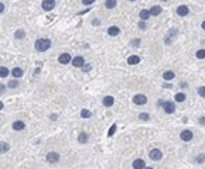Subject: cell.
I'll return each mask as SVG.
<instances>
[{
    "mask_svg": "<svg viewBox=\"0 0 205 169\" xmlns=\"http://www.w3.org/2000/svg\"><path fill=\"white\" fill-rule=\"evenodd\" d=\"M3 11H4V4H3V3H0V14H1Z\"/></svg>",
    "mask_w": 205,
    "mask_h": 169,
    "instance_id": "cell-37",
    "label": "cell"
},
{
    "mask_svg": "<svg viewBox=\"0 0 205 169\" xmlns=\"http://www.w3.org/2000/svg\"><path fill=\"white\" fill-rule=\"evenodd\" d=\"M45 159H47L48 164H57L60 161V155H58V152H48Z\"/></svg>",
    "mask_w": 205,
    "mask_h": 169,
    "instance_id": "cell-3",
    "label": "cell"
},
{
    "mask_svg": "<svg viewBox=\"0 0 205 169\" xmlns=\"http://www.w3.org/2000/svg\"><path fill=\"white\" fill-rule=\"evenodd\" d=\"M199 123H201V124H205V117H201V120H199Z\"/></svg>",
    "mask_w": 205,
    "mask_h": 169,
    "instance_id": "cell-39",
    "label": "cell"
},
{
    "mask_svg": "<svg viewBox=\"0 0 205 169\" xmlns=\"http://www.w3.org/2000/svg\"><path fill=\"white\" fill-rule=\"evenodd\" d=\"M190 13V10H188V7L187 6H178V9H177V14L180 16V17H185L187 14Z\"/></svg>",
    "mask_w": 205,
    "mask_h": 169,
    "instance_id": "cell-12",
    "label": "cell"
},
{
    "mask_svg": "<svg viewBox=\"0 0 205 169\" xmlns=\"http://www.w3.org/2000/svg\"><path fill=\"white\" fill-rule=\"evenodd\" d=\"M116 128H118V127H116V124H113V126L110 127V130H109V133H108V137H112V135L115 134V131H116Z\"/></svg>",
    "mask_w": 205,
    "mask_h": 169,
    "instance_id": "cell-29",
    "label": "cell"
},
{
    "mask_svg": "<svg viewBox=\"0 0 205 169\" xmlns=\"http://www.w3.org/2000/svg\"><path fill=\"white\" fill-rule=\"evenodd\" d=\"M41 7H43V10H45V11H51L55 7V0H43Z\"/></svg>",
    "mask_w": 205,
    "mask_h": 169,
    "instance_id": "cell-2",
    "label": "cell"
},
{
    "mask_svg": "<svg viewBox=\"0 0 205 169\" xmlns=\"http://www.w3.org/2000/svg\"><path fill=\"white\" fill-rule=\"evenodd\" d=\"M198 95L205 97V86H201V87H198Z\"/></svg>",
    "mask_w": 205,
    "mask_h": 169,
    "instance_id": "cell-31",
    "label": "cell"
},
{
    "mask_svg": "<svg viewBox=\"0 0 205 169\" xmlns=\"http://www.w3.org/2000/svg\"><path fill=\"white\" fill-rule=\"evenodd\" d=\"M10 151V145L7 144V142H0V154H6V152H9Z\"/></svg>",
    "mask_w": 205,
    "mask_h": 169,
    "instance_id": "cell-17",
    "label": "cell"
},
{
    "mask_svg": "<svg viewBox=\"0 0 205 169\" xmlns=\"http://www.w3.org/2000/svg\"><path fill=\"white\" fill-rule=\"evenodd\" d=\"M51 120H57V114H53V116H51Z\"/></svg>",
    "mask_w": 205,
    "mask_h": 169,
    "instance_id": "cell-41",
    "label": "cell"
},
{
    "mask_svg": "<svg viewBox=\"0 0 205 169\" xmlns=\"http://www.w3.org/2000/svg\"><path fill=\"white\" fill-rule=\"evenodd\" d=\"M163 107H164V111H166L167 114H171V113L175 111V104H174L173 102H166Z\"/></svg>",
    "mask_w": 205,
    "mask_h": 169,
    "instance_id": "cell-8",
    "label": "cell"
},
{
    "mask_svg": "<svg viewBox=\"0 0 205 169\" xmlns=\"http://www.w3.org/2000/svg\"><path fill=\"white\" fill-rule=\"evenodd\" d=\"M149 157H150L153 161H160L161 159V157H163V152L160 151V149H151L150 152H149Z\"/></svg>",
    "mask_w": 205,
    "mask_h": 169,
    "instance_id": "cell-5",
    "label": "cell"
},
{
    "mask_svg": "<svg viewBox=\"0 0 205 169\" xmlns=\"http://www.w3.org/2000/svg\"><path fill=\"white\" fill-rule=\"evenodd\" d=\"M130 1H134V0H130Z\"/></svg>",
    "mask_w": 205,
    "mask_h": 169,
    "instance_id": "cell-46",
    "label": "cell"
},
{
    "mask_svg": "<svg viewBox=\"0 0 205 169\" xmlns=\"http://www.w3.org/2000/svg\"><path fill=\"white\" fill-rule=\"evenodd\" d=\"M72 65H74L75 68H82V66L85 65V59H84L82 56H75V58L72 59Z\"/></svg>",
    "mask_w": 205,
    "mask_h": 169,
    "instance_id": "cell-9",
    "label": "cell"
},
{
    "mask_svg": "<svg viewBox=\"0 0 205 169\" xmlns=\"http://www.w3.org/2000/svg\"><path fill=\"white\" fill-rule=\"evenodd\" d=\"M133 102H134V104H137V106L146 104V103H147V97L144 95H136L133 97Z\"/></svg>",
    "mask_w": 205,
    "mask_h": 169,
    "instance_id": "cell-7",
    "label": "cell"
},
{
    "mask_svg": "<svg viewBox=\"0 0 205 169\" xmlns=\"http://www.w3.org/2000/svg\"><path fill=\"white\" fill-rule=\"evenodd\" d=\"M95 0H82V3L85 4V6H89V4H92Z\"/></svg>",
    "mask_w": 205,
    "mask_h": 169,
    "instance_id": "cell-33",
    "label": "cell"
},
{
    "mask_svg": "<svg viewBox=\"0 0 205 169\" xmlns=\"http://www.w3.org/2000/svg\"><path fill=\"white\" fill-rule=\"evenodd\" d=\"M201 27H202V28H204V30H205V21H204V23H202V24H201Z\"/></svg>",
    "mask_w": 205,
    "mask_h": 169,
    "instance_id": "cell-43",
    "label": "cell"
},
{
    "mask_svg": "<svg viewBox=\"0 0 205 169\" xmlns=\"http://www.w3.org/2000/svg\"><path fill=\"white\" fill-rule=\"evenodd\" d=\"M50 47H51V41H50L48 38H38V40L35 41V44H34V48H35V51H38V52L47 51Z\"/></svg>",
    "mask_w": 205,
    "mask_h": 169,
    "instance_id": "cell-1",
    "label": "cell"
},
{
    "mask_svg": "<svg viewBox=\"0 0 205 169\" xmlns=\"http://www.w3.org/2000/svg\"><path fill=\"white\" fill-rule=\"evenodd\" d=\"M7 86H9V87H10V89H16V87H17V86H19V82H17V80H16V79H11L10 82H9V83H7Z\"/></svg>",
    "mask_w": 205,
    "mask_h": 169,
    "instance_id": "cell-26",
    "label": "cell"
},
{
    "mask_svg": "<svg viewBox=\"0 0 205 169\" xmlns=\"http://www.w3.org/2000/svg\"><path fill=\"white\" fill-rule=\"evenodd\" d=\"M116 0H106L105 1V6H106V9H115L116 7Z\"/></svg>",
    "mask_w": 205,
    "mask_h": 169,
    "instance_id": "cell-24",
    "label": "cell"
},
{
    "mask_svg": "<svg viewBox=\"0 0 205 169\" xmlns=\"http://www.w3.org/2000/svg\"><path fill=\"white\" fill-rule=\"evenodd\" d=\"M180 138L183 139V141H191L193 139V131L191 130H183L181 131V134H180Z\"/></svg>",
    "mask_w": 205,
    "mask_h": 169,
    "instance_id": "cell-6",
    "label": "cell"
},
{
    "mask_svg": "<svg viewBox=\"0 0 205 169\" xmlns=\"http://www.w3.org/2000/svg\"><path fill=\"white\" fill-rule=\"evenodd\" d=\"M150 10H141L140 13H139V17L141 19V21H146L149 17H150Z\"/></svg>",
    "mask_w": 205,
    "mask_h": 169,
    "instance_id": "cell-18",
    "label": "cell"
},
{
    "mask_svg": "<svg viewBox=\"0 0 205 169\" xmlns=\"http://www.w3.org/2000/svg\"><path fill=\"white\" fill-rule=\"evenodd\" d=\"M197 58H198V59H204V58H205V49H199V51H197Z\"/></svg>",
    "mask_w": 205,
    "mask_h": 169,
    "instance_id": "cell-28",
    "label": "cell"
},
{
    "mask_svg": "<svg viewBox=\"0 0 205 169\" xmlns=\"http://www.w3.org/2000/svg\"><path fill=\"white\" fill-rule=\"evenodd\" d=\"M88 138H89V135H88L87 133H81L79 137H78V139H79L81 144H85V142H88Z\"/></svg>",
    "mask_w": 205,
    "mask_h": 169,
    "instance_id": "cell-23",
    "label": "cell"
},
{
    "mask_svg": "<svg viewBox=\"0 0 205 169\" xmlns=\"http://www.w3.org/2000/svg\"><path fill=\"white\" fill-rule=\"evenodd\" d=\"M13 130L14 131H23L24 128H26V124H24V121H21V120H17V121H14L13 123Z\"/></svg>",
    "mask_w": 205,
    "mask_h": 169,
    "instance_id": "cell-10",
    "label": "cell"
},
{
    "mask_svg": "<svg viewBox=\"0 0 205 169\" xmlns=\"http://www.w3.org/2000/svg\"><path fill=\"white\" fill-rule=\"evenodd\" d=\"M163 1H167V0H163Z\"/></svg>",
    "mask_w": 205,
    "mask_h": 169,
    "instance_id": "cell-45",
    "label": "cell"
},
{
    "mask_svg": "<svg viewBox=\"0 0 205 169\" xmlns=\"http://www.w3.org/2000/svg\"><path fill=\"white\" fill-rule=\"evenodd\" d=\"M161 13V7L160 6H153L150 9V14L151 16H159Z\"/></svg>",
    "mask_w": 205,
    "mask_h": 169,
    "instance_id": "cell-19",
    "label": "cell"
},
{
    "mask_svg": "<svg viewBox=\"0 0 205 169\" xmlns=\"http://www.w3.org/2000/svg\"><path fill=\"white\" fill-rule=\"evenodd\" d=\"M133 168L134 169H144L146 168V164H144L143 159H136V161L133 162Z\"/></svg>",
    "mask_w": 205,
    "mask_h": 169,
    "instance_id": "cell-13",
    "label": "cell"
},
{
    "mask_svg": "<svg viewBox=\"0 0 205 169\" xmlns=\"http://www.w3.org/2000/svg\"><path fill=\"white\" fill-rule=\"evenodd\" d=\"M132 45H133V47H139V45H140V40H133V41H132Z\"/></svg>",
    "mask_w": 205,
    "mask_h": 169,
    "instance_id": "cell-32",
    "label": "cell"
},
{
    "mask_svg": "<svg viewBox=\"0 0 205 169\" xmlns=\"http://www.w3.org/2000/svg\"><path fill=\"white\" fill-rule=\"evenodd\" d=\"M24 37H26V31L24 30H17V31L14 32V38L16 40H21Z\"/></svg>",
    "mask_w": 205,
    "mask_h": 169,
    "instance_id": "cell-21",
    "label": "cell"
},
{
    "mask_svg": "<svg viewBox=\"0 0 205 169\" xmlns=\"http://www.w3.org/2000/svg\"><path fill=\"white\" fill-rule=\"evenodd\" d=\"M164 103H166L164 100H159V106H164Z\"/></svg>",
    "mask_w": 205,
    "mask_h": 169,
    "instance_id": "cell-40",
    "label": "cell"
},
{
    "mask_svg": "<svg viewBox=\"0 0 205 169\" xmlns=\"http://www.w3.org/2000/svg\"><path fill=\"white\" fill-rule=\"evenodd\" d=\"M175 100L180 102V103L184 102V100H185V95H184V93H177V95H175Z\"/></svg>",
    "mask_w": 205,
    "mask_h": 169,
    "instance_id": "cell-27",
    "label": "cell"
},
{
    "mask_svg": "<svg viewBox=\"0 0 205 169\" xmlns=\"http://www.w3.org/2000/svg\"><path fill=\"white\" fill-rule=\"evenodd\" d=\"M58 62L61 63V65H66V63L72 62V58H71V55L68 52H64L58 56Z\"/></svg>",
    "mask_w": 205,
    "mask_h": 169,
    "instance_id": "cell-4",
    "label": "cell"
},
{
    "mask_svg": "<svg viewBox=\"0 0 205 169\" xmlns=\"http://www.w3.org/2000/svg\"><path fill=\"white\" fill-rule=\"evenodd\" d=\"M3 107H4V104H3V102H0V110H1Z\"/></svg>",
    "mask_w": 205,
    "mask_h": 169,
    "instance_id": "cell-42",
    "label": "cell"
},
{
    "mask_svg": "<svg viewBox=\"0 0 205 169\" xmlns=\"http://www.w3.org/2000/svg\"><path fill=\"white\" fill-rule=\"evenodd\" d=\"M10 74V71L6 66H0V78H7Z\"/></svg>",
    "mask_w": 205,
    "mask_h": 169,
    "instance_id": "cell-20",
    "label": "cell"
},
{
    "mask_svg": "<svg viewBox=\"0 0 205 169\" xmlns=\"http://www.w3.org/2000/svg\"><path fill=\"white\" fill-rule=\"evenodd\" d=\"M174 76H175V74H174L173 71H167V72H164V74H163V78H164L166 80H171Z\"/></svg>",
    "mask_w": 205,
    "mask_h": 169,
    "instance_id": "cell-22",
    "label": "cell"
},
{
    "mask_svg": "<svg viewBox=\"0 0 205 169\" xmlns=\"http://www.w3.org/2000/svg\"><path fill=\"white\" fill-rule=\"evenodd\" d=\"M144 169H153V168H144Z\"/></svg>",
    "mask_w": 205,
    "mask_h": 169,
    "instance_id": "cell-44",
    "label": "cell"
},
{
    "mask_svg": "<svg viewBox=\"0 0 205 169\" xmlns=\"http://www.w3.org/2000/svg\"><path fill=\"white\" fill-rule=\"evenodd\" d=\"M11 74H13V78H16V79H19V78H21L24 72H23L21 68H13V71H11Z\"/></svg>",
    "mask_w": 205,
    "mask_h": 169,
    "instance_id": "cell-15",
    "label": "cell"
},
{
    "mask_svg": "<svg viewBox=\"0 0 205 169\" xmlns=\"http://www.w3.org/2000/svg\"><path fill=\"white\" fill-rule=\"evenodd\" d=\"M202 161H205V155H199V157L197 158V162H198V164H201Z\"/></svg>",
    "mask_w": 205,
    "mask_h": 169,
    "instance_id": "cell-34",
    "label": "cell"
},
{
    "mask_svg": "<svg viewBox=\"0 0 205 169\" xmlns=\"http://www.w3.org/2000/svg\"><path fill=\"white\" fill-rule=\"evenodd\" d=\"M139 27H140L141 30H146V23H144V21H140V23H139Z\"/></svg>",
    "mask_w": 205,
    "mask_h": 169,
    "instance_id": "cell-35",
    "label": "cell"
},
{
    "mask_svg": "<svg viewBox=\"0 0 205 169\" xmlns=\"http://www.w3.org/2000/svg\"><path fill=\"white\" fill-rule=\"evenodd\" d=\"M82 68H84V71H89L91 69V65H84Z\"/></svg>",
    "mask_w": 205,
    "mask_h": 169,
    "instance_id": "cell-38",
    "label": "cell"
},
{
    "mask_svg": "<svg viewBox=\"0 0 205 169\" xmlns=\"http://www.w3.org/2000/svg\"><path fill=\"white\" fill-rule=\"evenodd\" d=\"M81 117L82 118H89V117H92V113L89 110H87V109H82L81 110Z\"/></svg>",
    "mask_w": 205,
    "mask_h": 169,
    "instance_id": "cell-25",
    "label": "cell"
},
{
    "mask_svg": "<svg viewBox=\"0 0 205 169\" xmlns=\"http://www.w3.org/2000/svg\"><path fill=\"white\" fill-rule=\"evenodd\" d=\"M119 32H120V30H119V27H116V25H112V27L108 28V34L110 37H116Z\"/></svg>",
    "mask_w": 205,
    "mask_h": 169,
    "instance_id": "cell-14",
    "label": "cell"
},
{
    "mask_svg": "<svg viewBox=\"0 0 205 169\" xmlns=\"http://www.w3.org/2000/svg\"><path fill=\"white\" fill-rule=\"evenodd\" d=\"M6 92V86L4 84H0V95H3Z\"/></svg>",
    "mask_w": 205,
    "mask_h": 169,
    "instance_id": "cell-36",
    "label": "cell"
},
{
    "mask_svg": "<svg viewBox=\"0 0 205 169\" xmlns=\"http://www.w3.org/2000/svg\"><path fill=\"white\" fill-rule=\"evenodd\" d=\"M102 103H103L105 107H110V106L115 104V99H113V96H105L103 100H102Z\"/></svg>",
    "mask_w": 205,
    "mask_h": 169,
    "instance_id": "cell-11",
    "label": "cell"
},
{
    "mask_svg": "<svg viewBox=\"0 0 205 169\" xmlns=\"http://www.w3.org/2000/svg\"><path fill=\"white\" fill-rule=\"evenodd\" d=\"M139 62H140V58H139L137 55H132V56L127 58V63H129V65H137Z\"/></svg>",
    "mask_w": 205,
    "mask_h": 169,
    "instance_id": "cell-16",
    "label": "cell"
},
{
    "mask_svg": "<svg viewBox=\"0 0 205 169\" xmlns=\"http://www.w3.org/2000/svg\"><path fill=\"white\" fill-rule=\"evenodd\" d=\"M139 118H140V120H143V121H147V120L150 118V116H149L147 113H140V116H139Z\"/></svg>",
    "mask_w": 205,
    "mask_h": 169,
    "instance_id": "cell-30",
    "label": "cell"
}]
</instances>
